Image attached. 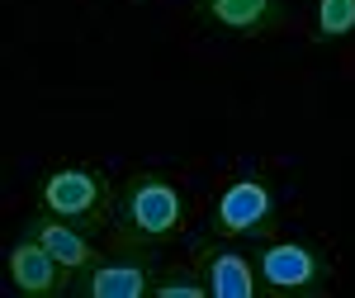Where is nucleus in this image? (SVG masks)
I'll return each mask as SVG.
<instances>
[{
  "mask_svg": "<svg viewBox=\"0 0 355 298\" xmlns=\"http://www.w3.org/2000/svg\"><path fill=\"white\" fill-rule=\"evenodd\" d=\"M185 194L162 170H133L114 194L110 232L119 246H152L162 251L185 232Z\"/></svg>",
  "mask_w": 355,
  "mask_h": 298,
  "instance_id": "f257e3e1",
  "label": "nucleus"
},
{
  "mask_svg": "<svg viewBox=\"0 0 355 298\" xmlns=\"http://www.w3.org/2000/svg\"><path fill=\"white\" fill-rule=\"evenodd\" d=\"M114 185L105 170H90V166H57L38 180V209L43 213L67 218L71 227L81 232H105L114 213Z\"/></svg>",
  "mask_w": 355,
  "mask_h": 298,
  "instance_id": "f03ea898",
  "label": "nucleus"
},
{
  "mask_svg": "<svg viewBox=\"0 0 355 298\" xmlns=\"http://www.w3.org/2000/svg\"><path fill=\"white\" fill-rule=\"evenodd\" d=\"M256 274H261V294L270 298H318L331 289V261L327 251L308 242H266L256 246Z\"/></svg>",
  "mask_w": 355,
  "mask_h": 298,
  "instance_id": "7ed1b4c3",
  "label": "nucleus"
},
{
  "mask_svg": "<svg viewBox=\"0 0 355 298\" xmlns=\"http://www.w3.org/2000/svg\"><path fill=\"white\" fill-rule=\"evenodd\" d=\"M157 251L152 246H119L110 256H100L95 265H85L71 279V294L81 298H152L157 289Z\"/></svg>",
  "mask_w": 355,
  "mask_h": 298,
  "instance_id": "20e7f679",
  "label": "nucleus"
},
{
  "mask_svg": "<svg viewBox=\"0 0 355 298\" xmlns=\"http://www.w3.org/2000/svg\"><path fill=\"white\" fill-rule=\"evenodd\" d=\"M275 222V194L266 180H232L223 185L218 204H214V227L218 237H242V242H261Z\"/></svg>",
  "mask_w": 355,
  "mask_h": 298,
  "instance_id": "39448f33",
  "label": "nucleus"
},
{
  "mask_svg": "<svg viewBox=\"0 0 355 298\" xmlns=\"http://www.w3.org/2000/svg\"><path fill=\"white\" fill-rule=\"evenodd\" d=\"M5 270H10L15 294H24V298H62V294H71V270L57 261L48 246H38L33 237H24V232H19L15 246H10Z\"/></svg>",
  "mask_w": 355,
  "mask_h": 298,
  "instance_id": "423d86ee",
  "label": "nucleus"
},
{
  "mask_svg": "<svg viewBox=\"0 0 355 298\" xmlns=\"http://www.w3.org/2000/svg\"><path fill=\"white\" fill-rule=\"evenodd\" d=\"M194 15L232 38H266L289 19L284 0H194Z\"/></svg>",
  "mask_w": 355,
  "mask_h": 298,
  "instance_id": "0eeeda50",
  "label": "nucleus"
},
{
  "mask_svg": "<svg viewBox=\"0 0 355 298\" xmlns=\"http://www.w3.org/2000/svg\"><path fill=\"white\" fill-rule=\"evenodd\" d=\"M19 232H24V237H33L38 246H48L57 261H62V265L71 270V279H76L85 265H95V261L105 256L100 246L90 242V232L71 227L67 218H57V213H43V209H38V213H28L24 222H19Z\"/></svg>",
  "mask_w": 355,
  "mask_h": 298,
  "instance_id": "6e6552de",
  "label": "nucleus"
},
{
  "mask_svg": "<svg viewBox=\"0 0 355 298\" xmlns=\"http://www.w3.org/2000/svg\"><path fill=\"white\" fill-rule=\"evenodd\" d=\"M199 279L214 298H261L256 261L232 246H204L199 251Z\"/></svg>",
  "mask_w": 355,
  "mask_h": 298,
  "instance_id": "1a4fd4ad",
  "label": "nucleus"
},
{
  "mask_svg": "<svg viewBox=\"0 0 355 298\" xmlns=\"http://www.w3.org/2000/svg\"><path fill=\"white\" fill-rule=\"evenodd\" d=\"M313 33L318 43H341L355 33V0H313Z\"/></svg>",
  "mask_w": 355,
  "mask_h": 298,
  "instance_id": "9d476101",
  "label": "nucleus"
},
{
  "mask_svg": "<svg viewBox=\"0 0 355 298\" xmlns=\"http://www.w3.org/2000/svg\"><path fill=\"white\" fill-rule=\"evenodd\" d=\"M204 294H209L204 279H190V274H166L152 289V298H204Z\"/></svg>",
  "mask_w": 355,
  "mask_h": 298,
  "instance_id": "9b49d317",
  "label": "nucleus"
}]
</instances>
